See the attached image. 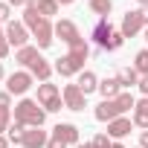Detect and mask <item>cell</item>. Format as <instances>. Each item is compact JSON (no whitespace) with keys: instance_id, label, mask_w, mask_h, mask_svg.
<instances>
[{"instance_id":"obj_1","label":"cell","mask_w":148,"mask_h":148,"mask_svg":"<svg viewBox=\"0 0 148 148\" xmlns=\"http://www.w3.org/2000/svg\"><path fill=\"white\" fill-rule=\"evenodd\" d=\"M87 55H90V47H87V41H84V38H79L76 44H70V52H67V55H61V58H58L52 67H55V73H58L61 79L79 76V73L84 70Z\"/></svg>"},{"instance_id":"obj_2","label":"cell","mask_w":148,"mask_h":148,"mask_svg":"<svg viewBox=\"0 0 148 148\" xmlns=\"http://www.w3.org/2000/svg\"><path fill=\"white\" fill-rule=\"evenodd\" d=\"M23 26L32 32L38 49H49L52 47V35H55V26L49 23V18H44L35 6H26L23 9Z\"/></svg>"},{"instance_id":"obj_3","label":"cell","mask_w":148,"mask_h":148,"mask_svg":"<svg viewBox=\"0 0 148 148\" xmlns=\"http://www.w3.org/2000/svg\"><path fill=\"white\" fill-rule=\"evenodd\" d=\"M134 105H136V99H134L131 93H119L116 99H102V102L96 105L93 116H96L99 122H113V119L125 116L128 110H134Z\"/></svg>"},{"instance_id":"obj_4","label":"cell","mask_w":148,"mask_h":148,"mask_svg":"<svg viewBox=\"0 0 148 148\" xmlns=\"http://www.w3.org/2000/svg\"><path fill=\"white\" fill-rule=\"evenodd\" d=\"M93 41H96L99 49H105V52H116V49L125 44V35L116 32L113 23H110L108 18H99V23L93 26Z\"/></svg>"},{"instance_id":"obj_5","label":"cell","mask_w":148,"mask_h":148,"mask_svg":"<svg viewBox=\"0 0 148 148\" xmlns=\"http://www.w3.org/2000/svg\"><path fill=\"white\" fill-rule=\"evenodd\" d=\"M47 119V110L38 105V99H21L15 105V122L26 125V128H41Z\"/></svg>"},{"instance_id":"obj_6","label":"cell","mask_w":148,"mask_h":148,"mask_svg":"<svg viewBox=\"0 0 148 148\" xmlns=\"http://www.w3.org/2000/svg\"><path fill=\"white\" fill-rule=\"evenodd\" d=\"M38 105H41L47 113H58V110L64 108V99H61V93H58L55 84L41 82V84H38Z\"/></svg>"},{"instance_id":"obj_7","label":"cell","mask_w":148,"mask_h":148,"mask_svg":"<svg viewBox=\"0 0 148 148\" xmlns=\"http://www.w3.org/2000/svg\"><path fill=\"white\" fill-rule=\"evenodd\" d=\"M32 73H26V70H21V73H12V76L6 79V93H12V96H23L29 87H32Z\"/></svg>"},{"instance_id":"obj_8","label":"cell","mask_w":148,"mask_h":148,"mask_svg":"<svg viewBox=\"0 0 148 148\" xmlns=\"http://www.w3.org/2000/svg\"><path fill=\"white\" fill-rule=\"evenodd\" d=\"M61 99H64V108L67 110H84V102H87V96L82 93L79 84H64Z\"/></svg>"},{"instance_id":"obj_9","label":"cell","mask_w":148,"mask_h":148,"mask_svg":"<svg viewBox=\"0 0 148 148\" xmlns=\"http://www.w3.org/2000/svg\"><path fill=\"white\" fill-rule=\"evenodd\" d=\"M6 41H9V47H29V32H26V26L23 23H18V21H9L6 23Z\"/></svg>"},{"instance_id":"obj_10","label":"cell","mask_w":148,"mask_h":148,"mask_svg":"<svg viewBox=\"0 0 148 148\" xmlns=\"http://www.w3.org/2000/svg\"><path fill=\"white\" fill-rule=\"evenodd\" d=\"M52 139H58V142H64V145H73V148H76V145H79V128L73 125V122H58V125L52 128Z\"/></svg>"},{"instance_id":"obj_11","label":"cell","mask_w":148,"mask_h":148,"mask_svg":"<svg viewBox=\"0 0 148 148\" xmlns=\"http://www.w3.org/2000/svg\"><path fill=\"white\" fill-rule=\"evenodd\" d=\"M142 26H145V21H142V9H134V12H125L119 32H122L125 38H134V35H136Z\"/></svg>"},{"instance_id":"obj_12","label":"cell","mask_w":148,"mask_h":148,"mask_svg":"<svg viewBox=\"0 0 148 148\" xmlns=\"http://www.w3.org/2000/svg\"><path fill=\"white\" fill-rule=\"evenodd\" d=\"M55 38H61L67 47L70 44H76L79 38H82V32H79V26L73 23V21H67V18H61L58 23H55Z\"/></svg>"},{"instance_id":"obj_13","label":"cell","mask_w":148,"mask_h":148,"mask_svg":"<svg viewBox=\"0 0 148 148\" xmlns=\"http://www.w3.org/2000/svg\"><path fill=\"white\" fill-rule=\"evenodd\" d=\"M47 142H49V136L41 128H29L23 134V148H47Z\"/></svg>"},{"instance_id":"obj_14","label":"cell","mask_w":148,"mask_h":148,"mask_svg":"<svg viewBox=\"0 0 148 148\" xmlns=\"http://www.w3.org/2000/svg\"><path fill=\"white\" fill-rule=\"evenodd\" d=\"M131 128H134V122H131V119H125V116H119V119L108 122V136L122 139V136H128V134H131Z\"/></svg>"},{"instance_id":"obj_15","label":"cell","mask_w":148,"mask_h":148,"mask_svg":"<svg viewBox=\"0 0 148 148\" xmlns=\"http://www.w3.org/2000/svg\"><path fill=\"white\" fill-rule=\"evenodd\" d=\"M76 84L82 87V93H84V96L99 90V79H96V73H93V70H82V73H79V82H76Z\"/></svg>"},{"instance_id":"obj_16","label":"cell","mask_w":148,"mask_h":148,"mask_svg":"<svg viewBox=\"0 0 148 148\" xmlns=\"http://www.w3.org/2000/svg\"><path fill=\"white\" fill-rule=\"evenodd\" d=\"M131 122H134L136 128L148 131V99H139V102L134 105V116H131Z\"/></svg>"},{"instance_id":"obj_17","label":"cell","mask_w":148,"mask_h":148,"mask_svg":"<svg viewBox=\"0 0 148 148\" xmlns=\"http://www.w3.org/2000/svg\"><path fill=\"white\" fill-rule=\"evenodd\" d=\"M52 64L47 61V58H38L32 67H29V73H32V79H38V82H49V76H52Z\"/></svg>"},{"instance_id":"obj_18","label":"cell","mask_w":148,"mask_h":148,"mask_svg":"<svg viewBox=\"0 0 148 148\" xmlns=\"http://www.w3.org/2000/svg\"><path fill=\"white\" fill-rule=\"evenodd\" d=\"M99 93H102V99H116V96L122 93L119 79H116V76H113V79H102V82H99Z\"/></svg>"},{"instance_id":"obj_19","label":"cell","mask_w":148,"mask_h":148,"mask_svg":"<svg viewBox=\"0 0 148 148\" xmlns=\"http://www.w3.org/2000/svg\"><path fill=\"white\" fill-rule=\"evenodd\" d=\"M38 58H41L38 47H21V49L15 52V61H18V64H23V67H32Z\"/></svg>"},{"instance_id":"obj_20","label":"cell","mask_w":148,"mask_h":148,"mask_svg":"<svg viewBox=\"0 0 148 148\" xmlns=\"http://www.w3.org/2000/svg\"><path fill=\"white\" fill-rule=\"evenodd\" d=\"M26 6H35L44 18H52V15H58V0H29Z\"/></svg>"},{"instance_id":"obj_21","label":"cell","mask_w":148,"mask_h":148,"mask_svg":"<svg viewBox=\"0 0 148 148\" xmlns=\"http://www.w3.org/2000/svg\"><path fill=\"white\" fill-rule=\"evenodd\" d=\"M116 79H119V84H122V87H134V84H139V79H142V76H139L134 67H122V70L116 73Z\"/></svg>"},{"instance_id":"obj_22","label":"cell","mask_w":148,"mask_h":148,"mask_svg":"<svg viewBox=\"0 0 148 148\" xmlns=\"http://www.w3.org/2000/svg\"><path fill=\"white\" fill-rule=\"evenodd\" d=\"M23 134H26V125H21V122H15V119H12V125H9V131H6L9 142H15V145H23Z\"/></svg>"},{"instance_id":"obj_23","label":"cell","mask_w":148,"mask_h":148,"mask_svg":"<svg viewBox=\"0 0 148 148\" xmlns=\"http://www.w3.org/2000/svg\"><path fill=\"white\" fill-rule=\"evenodd\" d=\"M110 9H113V0H90V12H96L102 18H108Z\"/></svg>"},{"instance_id":"obj_24","label":"cell","mask_w":148,"mask_h":148,"mask_svg":"<svg viewBox=\"0 0 148 148\" xmlns=\"http://www.w3.org/2000/svg\"><path fill=\"white\" fill-rule=\"evenodd\" d=\"M134 70L139 76H148V49H139L136 58H134Z\"/></svg>"},{"instance_id":"obj_25","label":"cell","mask_w":148,"mask_h":148,"mask_svg":"<svg viewBox=\"0 0 148 148\" xmlns=\"http://www.w3.org/2000/svg\"><path fill=\"white\" fill-rule=\"evenodd\" d=\"M9 125H12V110L9 108H0V134L9 131Z\"/></svg>"},{"instance_id":"obj_26","label":"cell","mask_w":148,"mask_h":148,"mask_svg":"<svg viewBox=\"0 0 148 148\" xmlns=\"http://www.w3.org/2000/svg\"><path fill=\"white\" fill-rule=\"evenodd\" d=\"M90 145H93V148H110V139H108V134H96V136L90 139Z\"/></svg>"},{"instance_id":"obj_27","label":"cell","mask_w":148,"mask_h":148,"mask_svg":"<svg viewBox=\"0 0 148 148\" xmlns=\"http://www.w3.org/2000/svg\"><path fill=\"white\" fill-rule=\"evenodd\" d=\"M6 55H9V41H6V32L0 29V61H3Z\"/></svg>"},{"instance_id":"obj_28","label":"cell","mask_w":148,"mask_h":148,"mask_svg":"<svg viewBox=\"0 0 148 148\" xmlns=\"http://www.w3.org/2000/svg\"><path fill=\"white\" fill-rule=\"evenodd\" d=\"M9 18H12V6L0 3V23H9Z\"/></svg>"},{"instance_id":"obj_29","label":"cell","mask_w":148,"mask_h":148,"mask_svg":"<svg viewBox=\"0 0 148 148\" xmlns=\"http://www.w3.org/2000/svg\"><path fill=\"white\" fill-rule=\"evenodd\" d=\"M136 87H139V90H142V96H145V99H148V76H142V79H139V84H136Z\"/></svg>"},{"instance_id":"obj_30","label":"cell","mask_w":148,"mask_h":148,"mask_svg":"<svg viewBox=\"0 0 148 148\" xmlns=\"http://www.w3.org/2000/svg\"><path fill=\"white\" fill-rule=\"evenodd\" d=\"M12 105V93H0V108H9Z\"/></svg>"},{"instance_id":"obj_31","label":"cell","mask_w":148,"mask_h":148,"mask_svg":"<svg viewBox=\"0 0 148 148\" xmlns=\"http://www.w3.org/2000/svg\"><path fill=\"white\" fill-rule=\"evenodd\" d=\"M47 148H67V145H64V142H58V139H52V136H49V142H47Z\"/></svg>"},{"instance_id":"obj_32","label":"cell","mask_w":148,"mask_h":148,"mask_svg":"<svg viewBox=\"0 0 148 148\" xmlns=\"http://www.w3.org/2000/svg\"><path fill=\"white\" fill-rule=\"evenodd\" d=\"M139 148H148V131L139 134Z\"/></svg>"},{"instance_id":"obj_33","label":"cell","mask_w":148,"mask_h":148,"mask_svg":"<svg viewBox=\"0 0 148 148\" xmlns=\"http://www.w3.org/2000/svg\"><path fill=\"white\" fill-rule=\"evenodd\" d=\"M6 3H9V6H23V9H26L29 0H6Z\"/></svg>"},{"instance_id":"obj_34","label":"cell","mask_w":148,"mask_h":148,"mask_svg":"<svg viewBox=\"0 0 148 148\" xmlns=\"http://www.w3.org/2000/svg\"><path fill=\"white\" fill-rule=\"evenodd\" d=\"M12 142H9V136H3V134H0V148H9Z\"/></svg>"},{"instance_id":"obj_35","label":"cell","mask_w":148,"mask_h":148,"mask_svg":"<svg viewBox=\"0 0 148 148\" xmlns=\"http://www.w3.org/2000/svg\"><path fill=\"white\" fill-rule=\"evenodd\" d=\"M142 21H145V26H148V6H142Z\"/></svg>"},{"instance_id":"obj_36","label":"cell","mask_w":148,"mask_h":148,"mask_svg":"<svg viewBox=\"0 0 148 148\" xmlns=\"http://www.w3.org/2000/svg\"><path fill=\"white\" fill-rule=\"evenodd\" d=\"M6 79V70H3V61H0V82Z\"/></svg>"},{"instance_id":"obj_37","label":"cell","mask_w":148,"mask_h":148,"mask_svg":"<svg viewBox=\"0 0 148 148\" xmlns=\"http://www.w3.org/2000/svg\"><path fill=\"white\" fill-rule=\"evenodd\" d=\"M110 148H125V145H122V142L116 139V142H110Z\"/></svg>"},{"instance_id":"obj_38","label":"cell","mask_w":148,"mask_h":148,"mask_svg":"<svg viewBox=\"0 0 148 148\" xmlns=\"http://www.w3.org/2000/svg\"><path fill=\"white\" fill-rule=\"evenodd\" d=\"M76 148H93V145H90V142H79Z\"/></svg>"},{"instance_id":"obj_39","label":"cell","mask_w":148,"mask_h":148,"mask_svg":"<svg viewBox=\"0 0 148 148\" xmlns=\"http://www.w3.org/2000/svg\"><path fill=\"white\" fill-rule=\"evenodd\" d=\"M73 3V0H58V6H70Z\"/></svg>"},{"instance_id":"obj_40","label":"cell","mask_w":148,"mask_h":148,"mask_svg":"<svg viewBox=\"0 0 148 148\" xmlns=\"http://www.w3.org/2000/svg\"><path fill=\"white\" fill-rule=\"evenodd\" d=\"M136 3H139V6H148V0H136Z\"/></svg>"},{"instance_id":"obj_41","label":"cell","mask_w":148,"mask_h":148,"mask_svg":"<svg viewBox=\"0 0 148 148\" xmlns=\"http://www.w3.org/2000/svg\"><path fill=\"white\" fill-rule=\"evenodd\" d=\"M145 41H148V26H145Z\"/></svg>"}]
</instances>
